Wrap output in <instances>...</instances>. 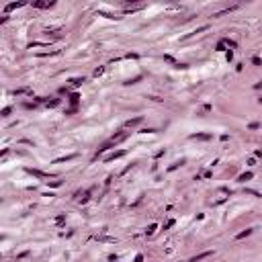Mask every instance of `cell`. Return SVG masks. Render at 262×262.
I'll use <instances>...</instances> for the list:
<instances>
[{
	"instance_id": "cell-1",
	"label": "cell",
	"mask_w": 262,
	"mask_h": 262,
	"mask_svg": "<svg viewBox=\"0 0 262 262\" xmlns=\"http://www.w3.org/2000/svg\"><path fill=\"white\" fill-rule=\"evenodd\" d=\"M25 172H27V174H33V176H37V178H45V182H47L49 178H53V174H47V172H41V170H37V168H25Z\"/></svg>"
},
{
	"instance_id": "cell-2",
	"label": "cell",
	"mask_w": 262,
	"mask_h": 262,
	"mask_svg": "<svg viewBox=\"0 0 262 262\" xmlns=\"http://www.w3.org/2000/svg\"><path fill=\"white\" fill-rule=\"evenodd\" d=\"M123 156H125V150H119V152H113L111 156H107L105 162L109 164V162H113V160H117V158H123Z\"/></svg>"
},
{
	"instance_id": "cell-3",
	"label": "cell",
	"mask_w": 262,
	"mask_h": 262,
	"mask_svg": "<svg viewBox=\"0 0 262 262\" xmlns=\"http://www.w3.org/2000/svg\"><path fill=\"white\" fill-rule=\"evenodd\" d=\"M139 123H141V117H135V119H131V121L125 123V127H137Z\"/></svg>"
},
{
	"instance_id": "cell-4",
	"label": "cell",
	"mask_w": 262,
	"mask_h": 262,
	"mask_svg": "<svg viewBox=\"0 0 262 262\" xmlns=\"http://www.w3.org/2000/svg\"><path fill=\"white\" fill-rule=\"evenodd\" d=\"M33 6H35V8H51L53 2H35Z\"/></svg>"
},
{
	"instance_id": "cell-5",
	"label": "cell",
	"mask_w": 262,
	"mask_h": 262,
	"mask_svg": "<svg viewBox=\"0 0 262 262\" xmlns=\"http://www.w3.org/2000/svg\"><path fill=\"white\" fill-rule=\"evenodd\" d=\"M207 256H211V252H203V254H199V256H195V258H190L188 262H199L203 260V258H207Z\"/></svg>"
},
{
	"instance_id": "cell-6",
	"label": "cell",
	"mask_w": 262,
	"mask_h": 262,
	"mask_svg": "<svg viewBox=\"0 0 262 262\" xmlns=\"http://www.w3.org/2000/svg\"><path fill=\"white\" fill-rule=\"evenodd\" d=\"M19 6H23V2H10V4H8V6H6L4 10H6V12H10V10H14V8H19Z\"/></svg>"
},
{
	"instance_id": "cell-7",
	"label": "cell",
	"mask_w": 262,
	"mask_h": 262,
	"mask_svg": "<svg viewBox=\"0 0 262 262\" xmlns=\"http://www.w3.org/2000/svg\"><path fill=\"white\" fill-rule=\"evenodd\" d=\"M193 139H211V135L209 133H195V135H190Z\"/></svg>"
},
{
	"instance_id": "cell-8",
	"label": "cell",
	"mask_w": 262,
	"mask_h": 262,
	"mask_svg": "<svg viewBox=\"0 0 262 262\" xmlns=\"http://www.w3.org/2000/svg\"><path fill=\"white\" fill-rule=\"evenodd\" d=\"M250 178H252V172H244V174H240L238 180H240V182H246V180H250Z\"/></svg>"
},
{
	"instance_id": "cell-9",
	"label": "cell",
	"mask_w": 262,
	"mask_h": 262,
	"mask_svg": "<svg viewBox=\"0 0 262 262\" xmlns=\"http://www.w3.org/2000/svg\"><path fill=\"white\" fill-rule=\"evenodd\" d=\"M250 233H252V229H246V231H240L236 238H238V240H242V238H246V236H250Z\"/></svg>"
},
{
	"instance_id": "cell-10",
	"label": "cell",
	"mask_w": 262,
	"mask_h": 262,
	"mask_svg": "<svg viewBox=\"0 0 262 262\" xmlns=\"http://www.w3.org/2000/svg\"><path fill=\"white\" fill-rule=\"evenodd\" d=\"M70 102H72L74 107L78 105V94H76V92H74V94H70Z\"/></svg>"
},
{
	"instance_id": "cell-11",
	"label": "cell",
	"mask_w": 262,
	"mask_h": 262,
	"mask_svg": "<svg viewBox=\"0 0 262 262\" xmlns=\"http://www.w3.org/2000/svg\"><path fill=\"white\" fill-rule=\"evenodd\" d=\"M82 82H84V78H74V80H72V86H80Z\"/></svg>"
},
{
	"instance_id": "cell-12",
	"label": "cell",
	"mask_w": 262,
	"mask_h": 262,
	"mask_svg": "<svg viewBox=\"0 0 262 262\" xmlns=\"http://www.w3.org/2000/svg\"><path fill=\"white\" fill-rule=\"evenodd\" d=\"M47 184H51V186H59L62 180H47Z\"/></svg>"
},
{
	"instance_id": "cell-13",
	"label": "cell",
	"mask_w": 262,
	"mask_h": 262,
	"mask_svg": "<svg viewBox=\"0 0 262 262\" xmlns=\"http://www.w3.org/2000/svg\"><path fill=\"white\" fill-rule=\"evenodd\" d=\"M154 231H156V225H150V227H147V229H145V233H147V236H152V233H154Z\"/></svg>"
},
{
	"instance_id": "cell-14",
	"label": "cell",
	"mask_w": 262,
	"mask_h": 262,
	"mask_svg": "<svg viewBox=\"0 0 262 262\" xmlns=\"http://www.w3.org/2000/svg\"><path fill=\"white\" fill-rule=\"evenodd\" d=\"M8 115H10V107H6V109L2 111V117H8Z\"/></svg>"
},
{
	"instance_id": "cell-15",
	"label": "cell",
	"mask_w": 262,
	"mask_h": 262,
	"mask_svg": "<svg viewBox=\"0 0 262 262\" xmlns=\"http://www.w3.org/2000/svg\"><path fill=\"white\" fill-rule=\"evenodd\" d=\"M57 102H59V100H57V98H53V100H49V102H47V105H49V107H55V105H57Z\"/></svg>"
},
{
	"instance_id": "cell-16",
	"label": "cell",
	"mask_w": 262,
	"mask_h": 262,
	"mask_svg": "<svg viewBox=\"0 0 262 262\" xmlns=\"http://www.w3.org/2000/svg\"><path fill=\"white\" fill-rule=\"evenodd\" d=\"M172 225H174V219H170V221H168V223L164 225V229H168V227H172Z\"/></svg>"
},
{
	"instance_id": "cell-17",
	"label": "cell",
	"mask_w": 262,
	"mask_h": 262,
	"mask_svg": "<svg viewBox=\"0 0 262 262\" xmlns=\"http://www.w3.org/2000/svg\"><path fill=\"white\" fill-rule=\"evenodd\" d=\"M64 219H66V215H57V219H55V221H57V223H64Z\"/></svg>"
},
{
	"instance_id": "cell-18",
	"label": "cell",
	"mask_w": 262,
	"mask_h": 262,
	"mask_svg": "<svg viewBox=\"0 0 262 262\" xmlns=\"http://www.w3.org/2000/svg\"><path fill=\"white\" fill-rule=\"evenodd\" d=\"M133 262H143V256H141V254H139V256H135V260Z\"/></svg>"
}]
</instances>
